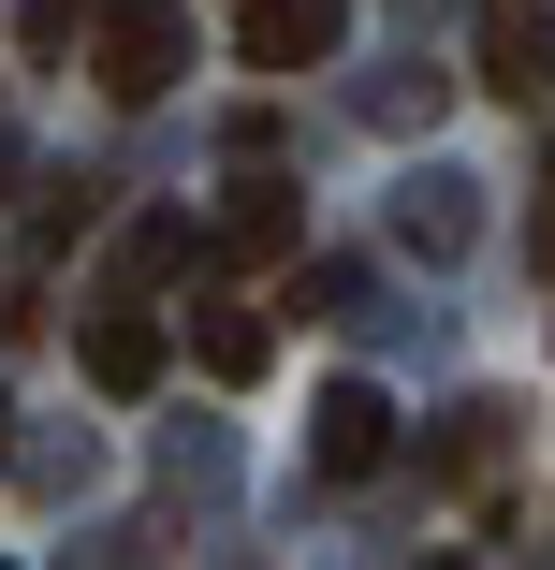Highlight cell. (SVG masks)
<instances>
[{"instance_id": "6", "label": "cell", "mask_w": 555, "mask_h": 570, "mask_svg": "<svg viewBox=\"0 0 555 570\" xmlns=\"http://www.w3.org/2000/svg\"><path fill=\"white\" fill-rule=\"evenodd\" d=\"M293 235H307V205H293V190H278V176H249V190H235V205H219V264H278V249H293Z\"/></svg>"}, {"instance_id": "2", "label": "cell", "mask_w": 555, "mask_h": 570, "mask_svg": "<svg viewBox=\"0 0 555 570\" xmlns=\"http://www.w3.org/2000/svg\"><path fill=\"white\" fill-rule=\"evenodd\" d=\"M264 73H321V59H337L351 45V0H249V30H235Z\"/></svg>"}, {"instance_id": "11", "label": "cell", "mask_w": 555, "mask_h": 570, "mask_svg": "<svg viewBox=\"0 0 555 570\" xmlns=\"http://www.w3.org/2000/svg\"><path fill=\"white\" fill-rule=\"evenodd\" d=\"M0 176H16V132H0Z\"/></svg>"}, {"instance_id": "10", "label": "cell", "mask_w": 555, "mask_h": 570, "mask_svg": "<svg viewBox=\"0 0 555 570\" xmlns=\"http://www.w3.org/2000/svg\"><path fill=\"white\" fill-rule=\"evenodd\" d=\"M73 16H88V0H30V45H73Z\"/></svg>"}, {"instance_id": "3", "label": "cell", "mask_w": 555, "mask_h": 570, "mask_svg": "<svg viewBox=\"0 0 555 570\" xmlns=\"http://www.w3.org/2000/svg\"><path fill=\"white\" fill-rule=\"evenodd\" d=\"M307 453H321V483H366L380 453H395V410H380V381H337L307 410Z\"/></svg>"}, {"instance_id": "7", "label": "cell", "mask_w": 555, "mask_h": 570, "mask_svg": "<svg viewBox=\"0 0 555 570\" xmlns=\"http://www.w3.org/2000/svg\"><path fill=\"white\" fill-rule=\"evenodd\" d=\"M395 249L454 264V249H468V176H409V190H395Z\"/></svg>"}, {"instance_id": "4", "label": "cell", "mask_w": 555, "mask_h": 570, "mask_svg": "<svg viewBox=\"0 0 555 570\" xmlns=\"http://www.w3.org/2000/svg\"><path fill=\"white\" fill-rule=\"evenodd\" d=\"M161 366H176V336H161L147 307H102V322H88V381H102V395H161Z\"/></svg>"}, {"instance_id": "8", "label": "cell", "mask_w": 555, "mask_h": 570, "mask_svg": "<svg viewBox=\"0 0 555 570\" xmlns=\"http://www.w3.org/2000/svg\"><path fill=\"white\" fill-rule=\"evenodd\" d=\"M190 366H205V381H264V366H278V322H264V307H205V322H190Z\"/></svg>"}, {"instance_id": "5", "label": "cell", "mask_w": 555, "mask_h": 570, "mask_svg": "<svg viewBox=\"0 0 555 570\" xmlns=\"http://www.w3.org/2000/svg\"><path fill=\"white\" fill-rule=\"evenodd\" d=\"M483 88L541 102V88H555V16H526V0H497V16H483Z\"/></svg>"}, {"instance_id": "13", "label": "cell", "mask_w": 555, "mask_h": 570, "mask_svg": "<svg viewBox=\"0 0 555 570\" xmlns=\"http://www.w3.org/2000/svg\"><path fill=\"white\" fill-rule=\"evenodd\" d=\"M438 570H454V556H438Z\"/></svg>"}, {"instance_id": "12", "label": "cell", "mask_w": 555, "mask_h": 570, "mask_svg": "<svg viewBox=\"0 0 555 570\" xmlns=\"http://www.w3.org/2000/svg\"><path fill=\"white\" fill-rule=\"evenodd\" d=\"M0 424H16V410H0ZM0 453H16V439H0Z\"/></svg>"}, {"instance_id": "1", "label": "cell", "mask_w": 555, "mask_h": 570, "mask_svg": "<svg viewBox=\"0 0 555 570\" xmlns=\"http://www.w3.org/2000/svg\"><path fill=\"white\" fill-rule=\"evenodd\" d=\"M88 73L118 102H161L190 73V0H102V16H88Z\"/></svg>"}, {"instance_id": "9", "label": "cell", "mask_w": 555, "mask_h": 570, "mask_svg": "<svg viewBox=\"0 0 555 570\" xmlns=\"http://www.w3.org/2000/svg\"><path fill=\"white\" fill-rule=\"evenodd\" d=\"M176 264H190V219H132V235H118V293H147Z\"/></svg>"}]
</instances>
